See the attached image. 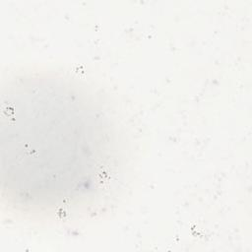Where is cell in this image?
Returning <instances> with one entry per match:
<instances>
[{
  "label": "cell",
  "instance_id": "1",
  "mask_svg": "<svg viewBox=\"0 0 252 252\" xmlns=\"http://www.w3.org/2000/svg\"><path fill=\"white\" fill-rule=\"evenodd\" d=\"M2 94V196L17 211L54 217L87 211L115 186L117 131L77 82L23 77Z\"/></svg>",
  "mask_w": 252,
  "mask_h": 252
}]
</instances>
